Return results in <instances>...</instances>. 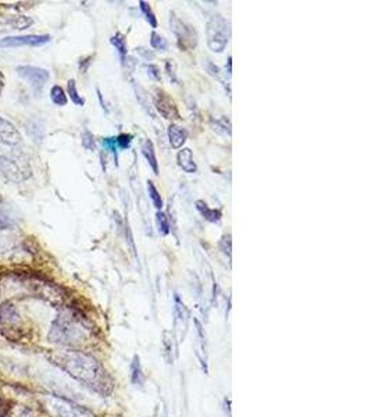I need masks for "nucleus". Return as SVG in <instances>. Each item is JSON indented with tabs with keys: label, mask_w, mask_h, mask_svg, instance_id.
Segmentation results:
<instances>
[{
	"label": "nucleus",
	"mask_w": 371,
	"mask_h": 417,
	"mask_svg": "<svg viewBox=\"0 0 371 417\" xmlns=\"http://www.w3.org/2000/svg\"><path fill=\"white\" fill-rule=\"evenodd\" d=\"M56 363L70 374L71 377L78 380L82 384L91 387L92 390L102 394H107L108 391L112 390V384H110V380L107 378L106 371L95 359L88 355L72 352V351L60 353Z\"/></svg>",
	"instance_id": "obj_1"
},
{
	"label": "nucleus",
	"mask_w": 371,
	"mask_h": 417,
	"mask_svg": "<svg viewBox=\"0 0 371 417\" xmlns=\"http://www.w3.org/2000/svg\"><path fill=\"white\" fill-rule=\"evenodd\" d=\"M0 174L10 182H22L31 177L32 170L27 156L14 147L0 146Z\"/></svg>",
	"instance_id": "obj_2"
},
{
	"label": "nucleus",
	"mask_w": 371,
	"mask_h": 417,
	"mask_svg": "<svg viewBox=\"0 0 371 417\" xmlns=\"http://www.w3.org/2000/svg\"><path fill=\"white\" fill-rule=\"evenodd\" d=\"M85 330L82 324H80L71 316H59L52 324L49 338L50 341L60 344V345H77L84 341Z\"/></svg>",
	"instance_id": "obj_3"
},
{
	"label": "nucleus",
	"mask_w": 371,
	"mask_h": 417,
	"mask_svg": "<svg viewBox=\"0 0 371 417\" xmlns=\"http://www.w3.org/2000/svg\"><path fill=\"white\" fill-rule=\"evenodd\" d=\"M43 407L52 417H95L92 413L78 406L72 402L54 395H46L42 398Z\"/></svg>",
	"instance_id": "obj_4"
},
{
	"label": "nucleus",
	"mask_w": 371,
	"mask_h": 417,
	"mask_svg": "<svg viewBox=\"0 0 371 417\" xmlns=\"http://www.w3.org/2000/svg\"><path fill=\"white\" fill-rule=\"evenodd\" d=\"M228 25L220 16H213L207 24V45L210 50L221 53L228 44Z\"/></svg>",
	"instance_id": "obj_5"
},
{
	"label": "nucleus",
	"mask_w": 371,
	"mask_h": 417,
	"mask_svg": "<svg viewBox=\"0 0 371 417\" xmlns=\"http://www.w3.org/2000/svg\"><path fill=\"white\" fill-rule=\"evenodd\" d=\"M17 74L18 77H21L22 80H25L36 92H41L45 84L49 81L48 71L35 65H20L17 67Z\"/></svg>",
	"instance_id": "obj_6"
},
{
	"label": "nucleus",
	"mask_w": 371,
	"mask_h": 417,
	"mask_svg": "<svg viewBox=\"0 0 371 417\" xmlns=\"http://www.w3.org/2000/svg\"><path fill=\"white\" fill-rule=\"evenodd\" d=\"M50 41L49 35H21L0 39V48H20V46H42Z\"/></svg>",
	"instance_id": "obj_7"
},
{
	"label": "nucleus",
	"mask_w": 371,
	"mask_h": 417,
	"mask_svg": "<svg viewBox=\"0 0 371 417\" xmlns=\"http://www.w3.org/2000/svg\"><path fill=\"white\" fill-rule=\"evenodd\" d=\"M21 142V134L9 120L0 117V146L14 147Z\"/></svg>",
	"instance_id": "obj_8"
},
{
	"label": "nucleus",
	"mask_w": 371,
	"mask_h": 417,
	"mask_svg": "<svg viewBox=\"0 0 371 417\" xmlns=\"http://www.w3.org/2000/svg\"><path fill=\"white\" fill-rule=\"evenodd\" d=\"M155 104H156L159 113L162 114L164 119H179L177 106L172 102V99L167 93L163 92V91H157L156 92Z\"/></svg>",
	"instance_id": "obj_9"
},
{
	"label": "nucleus",
	"mask_w": 371,
	"mask_h": 417,
	"mask_svg": "<svg viewBox=\"0 0 371 417\" xmlns=\"http://www.w3.org/2000/svg\"><path fill=\"white\" fill-rule=\"evenodd\" d=\"M172 29L174 32L178 36V41L179 44L182 42V48H185V42H189V46H195L196 44V36H194V31L191 28H185L183 24H181V21H178L175 18H172Z\"/></svg>",
	"instance_id": "obj_10"
},
{
	"label": "nucleus",
	"mask_w": 371,
	"mask_h": 417,
	"mask_svg": "<svg viewBox=\"0 0 371 417\" xmlns=\"http://www.w3.org/2000/svg\"><path fill=\"white\" fill-rule=\"evenodd\" d=\"M168 139H170V145H171L174 149H179L182 147V145L187 142V138H188V132L185 128L179 127L177 124H171L168 127Z\"/></svg>",
	"instance_id": "obj_11"
},
{
	"label": "nucleus",
	"mask_w": 371,
	"mask_h": 417,
	"mask_svg": "<svg viewBox=\"0 0 371 417\" xmlns=\"http://www.w3.org/2000/svg\"><path fill=\"white\" fill-rule=\"evenodd\" d=\"M177 160H178V166L182 168L185 173H196V163L194 162V156H192V150L185 147L182 150H179L177 155Z\"/></svg>",
	"instance_id": "obj_12"
},
{
	"label": "nucleus",
	"mask_w": 371,
	"mask_h": 417,
	"mask_svg": "<svg viewBox=\"0 0 371 417\" xmlns=\"http://www.w3.org/2000/svg\"><path fill=\"white\" fill-rule=\"evenodd\" d=\"M196 209L206 220L210 222H218L221 220V211L215 209H210L203 201L196 202Z\"/></svg>",
	"instance_id": "obj_13"
},
{
	"label": "nucleus",
	"mask_w": 371,
	"mask_h": 417,
	"mask_svg": "<svg viewBox=\"0 0 371 417\" xmlns=\"http://www.w3.org/2000/svg\"><path fill=\"white\" fill-rule=\"evenodd\" d=\"M142 153L143 156L147 160V163L151 164L152 170L153 173L159 174V166H157V159H156V153H155V147H153V143L149 139H146L142 145Z\"/></svg>",
	"instance_id": "obj_14"
},
{
	"label": "nucleus",
	"mask_w": 371,
	"mask_h": 417,
	"mask_svg": "<svg viewBox=\"0 0 371 417\" xmlns=\"http://www.w3.org/2000/svg\"><path fill=\"white\" fill-rule=\"evenodd\" d=\"M18 320V313L16 308L10 304H6L0 306V321L3 323H14Z\"/></svg>",
	"instance_id": "obj_15"
},
{
	"label": "nucleus",
	"mask_w": 371,
	"mask_h": 417,
	"mask_svg": "<svg viewBox=\"0 0 371 417\" xmlns=\"http://www.w3.org/2000/svg\"><path fill=\"white\" fill-rule=\"evenodd\" d=\"M131 380L135 385H142L143 384V373H142V368H140V363H139V358L135 356L132 363H131Z\"/></svg>",
	"instance_id": "obj_16"
},
{
	"label": "nucleus",
	"mask_w": 371,
	"mask_h": 417,
	"mask_svg": "<svg viewBox=\"0 0 371 417\" xmlns=\"http://www.w3.org/2000/svg\"><path fill=\"white\" fill-rule=\"evenodd\" d=\"M50 99L54 104L57 106H65L67 104V95H65L64 89L59 85H54L50 89Z\"/></svg>",
	"instance_id": "obj_17"
},
{
	"label": "nucleus",
	"mask_w": 371,
	"mask_h": 417,
	"mask_svg": "<svg viewBox=\"0 0 371 417\" xmlns=\"http://www.w3.org/2000/svg\"><path fill=\"white\" fill-rule=\"evenodd\" d=\"M147 192H149V196H151V199H152V202H153L155 207L160 210V209L163 207L162 196H160L159 191L156 189V186H155V184H153L152 181H147Z\"/></svg>",
	"instance_id": "obj_18"
},
{
	"label": "nucleus",
	"mask_w": 371,
	"mask_h": 417,
	"mask_svg": "<svg viewBox=\"0 0 371 417\" xmlns=\"http://www.w3.org/2000/svg\"><path fill=\"white\" fill-rule=\"evenodd\" d=\"M67 91H68V95H70L71 100H72L74 103L78 104V106H84V104H85L84 98L80 96V93L77 91L76 81H74V80H70V81H68V88H67Z\"/></svg>",
	"instance_id": "obj_19"
},
{
	"label": "nucleus",
	"mask_w": 371,
	"mask_h": 417,
	"mask_svg": "<svg viewBox=\"0 0 371 417\" xmlns=\"http://www.w3.org/2000/svg\"><path fill=\"white\" fill-rule=\"evenodd\" d=\"M156 220L157 227H159V233L163 234V235H167V234L170 233V222H168V218H167V216L163 211H157Z\"/></svg>",
	"instance_id": "obj_20"
},
{
	"label": "nucleus",
	"mask_w": 371,
	"mask_h": 417,
	"mask_svg": "<svg viewBox=\"0 0 371 417\" xmlns=\"http://www.w3.org/2000/svg\"><path fill=\"white\" fill-rule=\"evenodd\" d=\"M139 6H140V10H142V13H143V14L146 16V20H147V22H149V24H151L153 28H156L157 27V20H156V17H155V14H153V11H152L151 6L147 5L146 2H143V0H140Z\"/></svg>",
	"instance_id": "obj_21"
},
{
	"label": "nucleus",
	"mask_w": 371,
	"mask_h": 417,
	"mask_svg": "<svg viewBox=\"0 0 371 417\" xmlns=\"http://www.w3.org/2000/svg\"><path fill=\"white\" fill-rule=\"evenodd\" d=\"M112 41V44L116 46V49L119 50V53L121 54V57L124 59V56L127 54V44H125V38H124L121 33H117V35H114L113 38L110 39Z\"/></svg>",
	"instance_id": "obj_22"
},
{
	"label": "nucleus",
	"mask_w": 371,
	"mask_h": 417,
	"mask_svg": "<svg viewBox=\"0 0 371 417\" xmlns=\"http://www.w3.org/2000/svg\"><path fill=\"white\" fill-rule=\"evenodd\" d=\"M151 44H152V46H153V48H155L156 50H166L167 49V41L156 32H152Z\"/></svg>",
	"instance_id": "obj_23"
},
{
	"label": "nucleus",
	"mask_w": 371,
	"mask_h": 417,
	"mask_svg": "<svg viewBox=\"0 0 371 417\" xmlns=\"http://www.w3.org/2000/svg\"><path fill=\"white\" fill-rule=\"evenodd\" d=\"M214 130H222V134H228V135H230V134H231V124H230L228 119H227V117H221L220 120H217V121H215Z\"/></svg>",
	"instance_id": "obj_24"
},
{
	"label": "nucleus",
	"mask_w": 371,
	"mask_h": 417,
	"mask_svg": "<svg viewBox=\"0 0 371 417\" xmlns=\"http://www.w3.org/2000/svg\"><path fill=\"white\" fill-rule=\"evenodd\" d=\"M131 141H132V135L129 134H121L116 138V143L119 145L120 149H127L131 145Z\"/></svg>",
	"instance_id": "obj_25"
},
{
	"label": "nucleus",
	"mask_w": 371,
	"mask_h": 417,
	"mask_svg": "<svg viewBox=\"0 0 371 417\" xmlns=\"http://www.w3.org/2000/svg\"><path fill=\"white\" fill-rule=\"evenodd\" d=\"M82 143H84V146H85L86 149H89V150H93V149H95V141H93V135H92L91 132H88V131L84 132V135H82Z\"/></svg>",
	"instance_id": "obj_26"
},
{
	"label": "nucleus",
	"mask_w": 371,
	"mask_h": 417,
	"mask_svg": "<svg viewBox=\"0 0 371 417\" xmlns=\"http://www.w3.org/2000/svg\"><path fill=\"white\" fill-rule=\"evenodd\" d=\"M31 24H32V20H31V18H28V17H18L16 20V22H14V27H16V29H25V28L29 27Z\"/></svg>",
	"instance_id": "obj_27"
},
{
	"label": "nucleus",
	"mask_w": 371,
	"mask_h": 417,
	"mask_svg": "<svg viewBox=\"0 0 371 417\" xmlns=\"http://www.w3.org/2000/svg\"><path fill=\"white\" fill-rule=\"evenodd\" d=\"M220 246L222 252H226L228 255H231V237L230 235H224L222 239H221Z\"/></svg>",
	"instance_id": "obj_28"
},
{
	"label": "nucleus",
	"mask_w": 371,
	"mask_h": 417,
	"mask_svg": "<svg viewBox=\"0 0 371 417\" xmlns=\"http://www.w3.org/2000/svg\"><path fill=\"white\" fill-rule=\"evenodd\" d=\"M146 71H147V74H149L153 80H156V81L160 80V70H159V67H156V65L153 64H149L146 65Z\"/></svg>",
	"instance_id": "obj_29"
},
{
	"label": "nucleus",
	"mask_w": 371,
	"mask_h": 417,
	"mask_svg": "<svg viewBox=\"0 0 371 417\" xmlns=\"http://www.w3.org/2000/svg\"><path fill=\"white\" fill-rule=\"evenodd\" d=\"M103 145H104V147L110 149L113 153H117V147H116V138H104V139H103Z\"/></svg>",
	"instance_id": "obj_30"
},
{
	"label": "nucleus",
	"mask_w": 371,
	"mask_h": 417,
	"mask_svg": "<svg viewBox=\"0 0 371 417\" xmlns=\"http://www.w3.org/2000/svg\"><path fill=\"white\" fill-rule=\"evenodd\" d=\"M136 53H139L140 56H143L146 60H153L155 59V54L152 53V52H149L147 49H145V48H136Z\"/></svg>",
	"instance_id": "obj_31"
},
{
	"label": "nucleus",
	"mask_w": 371,
	"mask_h": 417,
	"mask_svg": "<svg viewBox=\"0 0 371 417\" xmlns=\"http://www.w3.org/2000/svg\"><path fill=\"white\" fill-rule=\"evenodd\" d=\"M10 225V222L7 221V220H5L3 217H0V230H5V228H7Z\"/></svg>",
	"instance_id": "obj_32"
}]
</instances>
